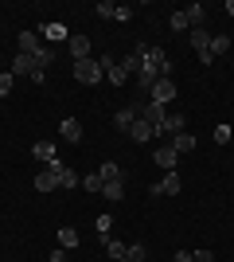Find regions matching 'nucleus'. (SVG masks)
Here are the masks:
<instances>
[{
    "label": "nucleus",
    "instance_id": "34",
    "mask_svg": "<svg viewBox=\"0 0 234 262\" xmlns=\"http://www.w3.org/2000/svg\"><path fill=\"white\" fill-rule=\"evenodd\" d=\"M12 86H16V78H12V75H0V98H8Z\"/></svg>",
    "mask_w": 234,
    "mask_h": 262
},
{
    "label": "nucleus",
    "instance_id": "21",
    "mask_svg": "<svg viewBox=\"0 0 234 262\" xmlns=\"http://www.w3.org/2000/svg\"><path fill=\"white\" fill-rule=\"evenodd\" d=\"M101 196L106 200H121L125 196V180H106V184H101Z\"/></svg>",
    "mask_w": 234,
    "mask_h": 262
},
{
    "label": "nucleus",
    "instance_id": "23",
    "mask_svg": "<svg viewBox=\"0 0 234 262\" xmlns=\"http://www.w3.org/2000/svg\"><path fill=\"white\" fill-rule=\"evenodd\" d=\"M184 12H188V24H191V28H203V20H207V8H203V4H188Z\"/></svg>",
    "mask_w": 234,
    "mask_h": 262
},
{
    "label": "nucleus",
    "instance_id": "15",
    "mask_svg": "<svg viewBox=\"0 0 234 262\" xmlns=\"http://www.w3.org/2000/svg\"><path fill=\"white\" fill-rule=\"evenodd\" d=\"M59 188H82V176L67 164H59Z\"/></svg>",
    "mask_w": 234,
    "mask_h": 262
},
{
    "label": "nucleus",
    "instance_id": "6",
    "mask_svg": "<svg viewBox=\"0 0 234 262\" xmlns=\"http://www.w3.org/2000/svg\"><path fill=\"white\" fill-rule=\"evenodd\" d=\"M145 59L156 67V71H160V78H172V59H168V51H164V47H156V43H152V47L145 51Z\"/></svg>",
    "mask_w": 234,
    "mask_h": 262
},
{
    "label": "nucleus",
    "instance_id": "11",
    "mask_svg": "<svg viewBox=\"0 0 234 262\" xmlns=\"http://www.w3.org/2000/svg\"><path fill=\"white\" fill-rule=\"evenodd\" d=\"M188 39H191V47H195V55L211 51V32H207V28H191Z\"/></svg>",
    "mask_w": 234,
    "mask_h": 262
},
{
    "label": "nucleus",
    "instance_id": "5",
    "mask_svg": "<svg viewBox=\"0 0 234 262\" xmlns=\"http://www.w3.org/2000/svg\"><path fill=\"white\" fill-rule=\"evenodd\" d=\"M59 164H63V161L47 164L43 172H35V192H55V188H59Z\"/></svg>",
    "mask_w": 234,
    "mask_h": 262
},
{
    "label": "nucleus",
    "instance_id": "35",
    "mask_svg": "<svg viewBox=\"0 0 234 262\" xmlns=\"http://www.w3.org/2000/svg\"><path fill=\"white\" fill-rule=\"evenodd\" d=\"M191 262H215L211 251H191Z\"/></svg>",
    "mask_w": 234,
    "mask_h": 262
},
{
    "label": "nucleus",
    "instance_id": "18",
    "mask_svg": "<svg viewBox=\"0 0 234 262\" xmlns=\"http://www.w3.org/2000/svg\"><path fill=\"white\" fill-rule=\"evenodd\" d=\"M129 137H133V141H148V137H156V133H152V125H148L145 118H137L133 129H129Z\"/></svg>",
    "mask_w": 234,
    "mask_h": 262
},
{
    "label": "nucleus",
    "instance_id": "1",
    "mask_svg": "<svg viewBox=\"0 0 234 262\" xmlns=\"http://www.w3.org/2000/svg\"><path fill=\"white\" fill-rule=\"evenodd\" d=\"M74 78L82 82V86H94V82L106 78V71H101L98 59H78V63H74Z\"/></svg>",
    "mask_w": 234,
    "mask_h": 262
},
{
    "label": "nucleus",
    "instance_id": "14",
    "mask_svg": "<svg viewBox=\"0 0 234 262\" xmlns=\"http://www.w3.org/2000/svg\"><path fill=\"white\" fill-rule=\"evenodd\" d=\"M55 239H59V247H63V251H74L78 243H82V235H78L74 227H59V235H55Z\"/></svg>",
    "mask_w": 234,
    "mask_h": 262
},
{
    "label": "nucleus",
    "instance_id": "19",
    "mask_svg": "<svg viewBox=\"0 0 234 262\" xmlns=\"http://www.w3.org/2000/svg\"><path fill=\"white\" fill-rule=\"evenodd\" d=\"M98 176H101V180H125V168H121L117 161H106V164L98 168Z\"/></svg>",
    "mask_w": 234,
    "mask_h": 262
},
{
    "label": "nucleus",
    "instance_id": "37",
    "mask_svg": "<svg viewBox=\"0 0 234 262\" xmlns=\"http://www.w3.org/2000/svg\"><path fill=\"white\" fill-rule=\"evenodd\" d=\"M226 12H230V16H234V0H226Z\"/></svg>",
    "mask_w": 234,
    "mask_h": 262
},
{
    "label": "nucleus",
    "instance_id": "12",
    "mask_svg": "<svg viewBox=\"0 0 234 262\" xmlns=\"http://www.w3.org/2000/svg\"><path fill=\"white\" fill-rule=\"evenodd\" d=\"M137 118H141V110H137V106H125V110H117V118H113V125L129 133V129H133V121H137Z\"/></svg>",
    "mask_w": 234,
    "mask_h": 262
},
{
    "label": "nucleus",
    "instance_id": "13",
    "mask_svg": "<svg viewBox=\"0 0 234 262\" xmlns=\"http://www.w3.org/2000/svg\"><path fill=\"white\" fill-rule=\"evenodd\" d=\"M67 47H70V55H74V63H78V59H90V39H86V35H70Z\"/></svg>",
    "mask_w": 234,
    "mask_h": 262
},
{
    "label": "nucleus",
    "instance_id": "20",
    "mask_svg": "<svg viewBox=\"0 0 234 262\" xmlns=\"http://www.w3.org/2000/svg\"><path fill=\"white\" fill-rule=\"evenodd\" d=\"M172 149H176V153H191V149H195V137H191L188 129L176 133V137H172Z\"/></svg>",
    "mask_w": 234,
    "mask_h": 262
},
{
    "label": "nucleus",
    "instance_id": "8",
    "mask_svg": "<svg viewBox=\"0 0 234 262\" xmlns=\"http://www.w3.org/2000/svg\"><path fill=\"white\" fill-rule=\"evenodd\" d=\"M148 196H179V172H168L160 184L148 188Z\"/></svg>",
    "mask_w": 234,
    "mask_h": 262
},
{
    "label": "nucleus",
    "instance_id": "26",
    "mask_svg": "<svg viewBox=\"0 0 234 262\" xmlns=\"http://www.w3.org/2000/svg\"><path fill=\"white\" fill-rule=\"evenodd\" d=\"M230 43H234L230 35H215V39H211V59H219V55H226V51H230Z\"/></svg>",
    "mask_w": 234,
    "mask_h": 262
},
{
    "label": "nucleus",
    "instance_id": "10",
    "mask_svg": "<svg viewBox=\"0 0 234 262\" xmlns=\"http://www.w3.org/2000/svg\"><path fill=\"white\" fill-rule=\"evenodd\" d=\"M32 157H35L39 164H55V161H59V157H55V141H35V145H32Z\"/></svg>",
    "mask_w": 234,
    "mask_h": 262
},
{
    "label": "nucleus",
    "instance_id": "27",
    "mask_svg": "<svg viewBox=\"0 0 234 262\" xmlns=\"http://www.w3.org/2000/svg\"><path fill=\"white\" fill-rule=\"evenodd\" d=\"M110 227H113V215H98V219H94V231H98L101 243L110 239Z\"/></svg>",
    "mask_w": 234,
    "mask_h": 262
},
{
    "label": "nucleus",
    "instance_id": "16",
    "mask_svg": "<svg viewBox=\"0 0 234 262\" xmlns=\"http://www.w3.org/2000/svg\"><path fill=\"white\" fill-rule=\"evenodd\" d=\"M39 47H43L39 43V32H23L20 35V55H35Z\"/></svg>",
    "mask_w": 234,
    "mask_h": 262
},
{
    "label": "nucleus",
    "instance_id": "36",
    "mask_svg": "<svg viewBox=\"0 0 234 262\" xmlns=\"http://www.w3.org/2000/svg\"><path fill=\"white\" fill-rule=\"evenodd\" d=\"M176 262H191V251H179V254H176Z\"/></svg>",
    "mask_w": 234,
    "mask_h": 262
},
{
    "label": "nucleus",
    "instance_id": "2",
    "mask_svg": "<svg viewBox=\"0 0 234 262\" xmlns=\"http://www.w3.org/2000/svg\"><path fill=\"white\" fill-rule=\"evenodd\" d=\"M141 118L152 125V133H164V118H168V106H160V102H148V106H141Z\"/></svg>",
    "mask_w": 234,
    "mask_h": 262
},
{
    "label": "nucleus",
    "instance_id": "32",
    "mask_svg": "<svg viewBox=\"0 0 234 262\" xmlns=\"http://www.w3.org/2000/svg\"><path fill=\"white\" fill-rule=\"evenodd\" d=\"M106 78H110L113 86H121V82H125V78H129V75H125V71H121V63H113L110 71H106Z\"/></svg>",
    "mask_w": 234,
    "mask_h": 262
},
{
    "label": "nucleus",
    "instance_id": "28",
    "mask_svg": "<svg viewBox=\"0 0 234 262\" xmlns=\"http://www.w3.org/2000/svg\"><path fill=\"white\" fill-rule=\"evenodd\" d=\"M145 258H148V247H145V243H133V247L125 251V262H145Z\"/></svg>",
    "mask_w": 234,
    "mask_h": 262
},
{
    "label": "nucleus",
    "instance_id": "7",
    "mask_svg": "<svg viewBox=\"0 0 234 262\" xmlns=\"http://www.w3.org/2000/svg\"><path fill=\"white\" fill-rule=\"evenodd\" d=\"M145 51H148V43H133V51L121 59V71L125 75H141V63H145Z\"/></svg>",
    "mask_w": 234,
    "mask_h": 262
},
{
    "label": "nucleus",
    "instance_id": "31",
    "mask_svg": "<svg viewBox=\"0 0 234 262\" xmlns=\"http://www.w3.org/2000/svg\"><path fill=\"white\" fill-rule=\"evenodd\" d=\"M101 184H106V180H101L98 172H86V176H82V188H86V192H101Z\"/></svg>",
    "mask_w": 234,
    "mask_h": 262
},
{
    "label": "nucleus",
    "instance_id": "3",
    "mask_svg": "<svg viewBox=\"0 0 234 262\" xmlns=\"http://www.w3.org/2000/svg\"><path fill=\"white\" fill-rule=\"evenodd\" d=\"M172 98H176V82H172V78H156L152 90H148V102H160V106H168Z\"/></svg>",
    "mask_w": 234,
    "mask_h": 262
},
{
    "label": "nucleus",
    "instance_id": "30",
    "mask_svg": "<svg viewBox=\"0 0 234 262\" xmlns=\"http://www.w3.org/2000/svg\"><path fill=\"white\" fill-rule=\"evenodd\" d=\"M94 12H98L101 20H117V4H113V0H101V4H98Z\"/></svg>",
    "mask_w": 234,
    "mask_h": 262
},
{
    "label": "nucleus",
    "instance_id": "29",
    "mask_svg": "<svg viewBox=\"0 0 234 262\" xmlns=\"http://www.w3.org/2000/svg\"><path fill=\"white\" fill-rule=\"evenodd\" d=\"M168 24H172V32H191L188 12H184V8H179V12H172V20H168Z\"/></svg>",
    "mask_w": 234,
    "mask_h": 262
},
{
    "label": "nucleus",
    "instance_id": "22",
    "mask_svg": "<svg viewBox=\"0 0 234 262\" xmlns=\"http://www.w3.org/2000/svg\"><path fill=\"white\" fill-rule=\"evenodd\" d=\"M188 129V118H184V114H168L164 118V133H184Z\"/></svg>",
    "mask_w": 234,
    "mask_h": 262
},
{
    "label": "nucleus",
    "instance_id": "24",
    "mask_svg": "<svg viewBox=\"0 0 234 262\" xmlns=\"http://www.w3.org/2000/svg\"><path fill=\"white\" fill-rule=\"evenodd\" d=\"M125 251H129V247H125L121 239H106V254H110L113 262H125Z\"/></svg>",
    "mask_w": 234,
    "mask_h": 262
},
{
    "label": "nucleus",
    "instance_id": "17",
    "mask_svg": "<svg viewBox=\"0 0 234 262\" xmlns=\"http://www.w3.org/2000/svg\"><path fill=\"white\" fill-rule=\"evenodd\" d=\"M39 39H70V32L63 24H43V28H39Z\"/></svg>",
    "mask_w": 234,
    "mask_h": 262
},
{
    "label": "nucleus",
    "instance_id": "33",
    "mask_svg": "<svg viewBox=\"0 0 234 262\" xmlns=\"http://www.w3.org/2000/svg\"><path fill=\"white\" fill-rule=\"evenodd\" d=\"M230 125H219V129H215V145H230Z\"/></svg>",
    "mask_w": 234,
    "mask_h": 262
},
{
    "label": "nucleus",
    "instance_id": "9",
    "mask_svg": "<svg viewBox=\"0 0 234 262\" xmlns=\"http://www.w3.org/2000/svg\"><path fill=\"white\" fill-rule=\"evenodd\" d=\"M59 137H63V141H82V121L78 118H63L59 121Z\"/></svg>",
    "mask_w": 234,
    "mask_h": 262
},
{
    "label": "nucleus",
    "instance_id": "25",
    "mask_svg": "<svg viewBox=\"0 0 234 262\" xmlns=\"http://www.w3.org/2000/svg\"><path fill=\"white\" fill-rule=\"evenodd\" d=\"M32 59H35V67H39V71H43V75H47V67L55 63V51H51V47H39V51H35Z\"/></svg>",
    "mask_w": 234,
    "mask_h": 262
},
{
    "label": "nucleus",
    "instance_id": "4",
    "mask_svg": "<svg viewBox=\"0 0 234 262\" xmlns=\"http://www.w3.org/2000/svg\"><path fill=\"white\" fill-rule=\"evenodd\" d=\"M152 161H156V168H164V172H179V153L172 145H160L152 153Z\"/></svg>",
    "mask_w": 234,
    "mask_h": 262
}]
</instances>
